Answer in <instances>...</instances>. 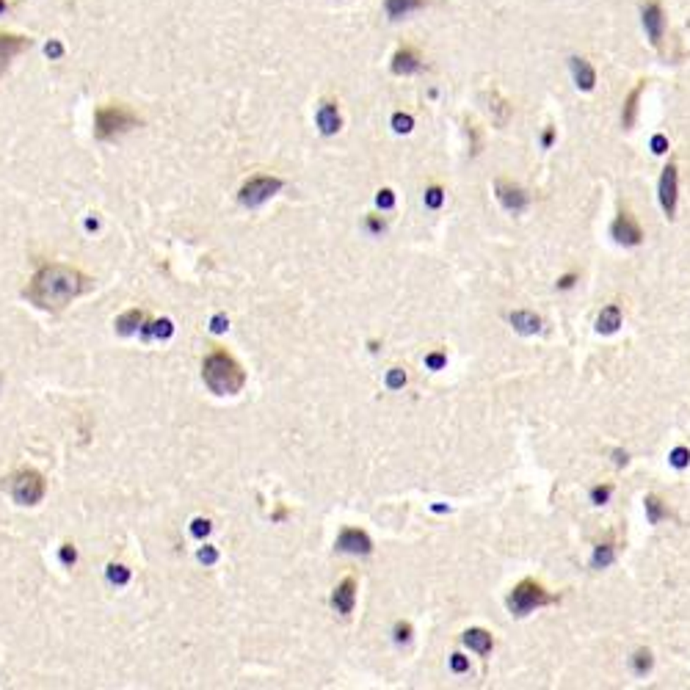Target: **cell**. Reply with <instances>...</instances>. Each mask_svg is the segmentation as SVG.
I'll use <instances>...</instances> for the list:
<instances>
[{"label": "cell", "instance_id": "6", "mask_svg": "<svg viewBox=\"0 0 690 690\" xmlns=\"http://www.w3.org/2000/svg\"><path fill=\"white\" fill-rule=\"evenodd\" d=\"M279 188H282V180H276V177H254V180H249L240 188V204L257 207V204H263L265 199L273 197Z\"/></svg>", "mask_w": 690, "mask_h": 690}, {"label": "cell", "instance_id": "28", "mask_svg": "<svg viewBox=\"0 0 690 690\" xmlns=\"http://www.w3.org/2000/svg\"><path fill=\"white\" fill-rule=\"evenodd\" d=\"M652 149H655L658 155H663V152L668 149V141H665V135H655V138H652Z\"/></svg>", "mask_w": 690, "mask_h": 690}, {"label": "cell", "instance_id": "30", "mask_svg": "<svg viewBox=\"0 0 690 690\" xmlns=\"http://www.w3.org/2000/svg\"><path fill=\"white\" fill-rule=\"evenodd\" d=\"M453 668H456V671H467V668H469V663L461 658V655H453Z\"/></svg>", "mask_w": 690, "mask_h": 690}, {"label": "cell", "instance_id": "18", "mask_svg": "<svg viewBox=\"0 0 690 690\" xmlns=\"http://www.w3.org/2000/svg\"><path fill=\"white\" fill-rule=\"evenodd\" d=\"M511 324H514V329L522 331V334H536V331L541 329V318L533 315V312H514L511 315Z\"/></svg>", "mask_w": 690, "mask_h": 690}, {"label": "cell", "instance_id": "4", "mask_svg": "<svg viewBox=\"0 0 690 690\" xmlns=\"http://www.w3.org/2000/svg\"><path fill=\"white\" fill-rule=\"evenodd\" d=\"M547 602H553V596L533 580H522L508 596V608H511L514 616H527L530 610H536V608H541Z\"/></svg>", "mask_w": 690, "mask_h": 690}, {"label": "cell", "instance_id": "7", "mask_svg": "<svg viewBox=\"0 0 690 690\" xmlns=\"http://www.w3.org/2000/svg\"><path fill=\"white\" fill-rule=\"evenodd\" d=\"M677 188H679L677 166L668 164L663 168V177H660V204H663L668 218H674V213H677Z\"/></svg>", "mask_w": 690, "mask_h": 690}, {"label": "cell", "instance_id": "10", "mask_svg": "<svg viewBox=\"0 0 690 690\" xmlns=\"http://www.w3.org/2000/svg\"><path fill=\"white\" fill-rule=\"evenodd\" d=\"M613 238L619 240V243H624V246H638L641 240H643V232L638 227V221L629 216V213H622L616 221H613Z\"/></svg>", "mask_w": 690, "mask_h": 690}, {"label": "cell", "instance_id": "31", "mask_svg": "<svg viewBox=\"0 0 690 690\" xmlns=\"http://www.w3.org/2000/svg\"><path fill=\"white\" fill-rule=\"evenodd\" d=\"M47 56H61V44H58V42L47 44Z\"/></svg>", "mask_w": 690, "mask_h": 690}, {"label": "cell", "instance_id": "14", "mask_svg": "<svg viewBox=\"0 0 690 690\" xmlns=\"http://www.w3.org/2000/svg\"><path fill=\"white\" fill-rule=\"evenodd\" d=\"M354 599H357V583L348 577V580H343V583L334 589V608H337L343 616H348V613L354 610Z\"/></svg>", "mask_w": 690, "mask_h": 690}, {"label": "cell", "instance_id": "20", "mask_svg": "<svg viewBox=\"0 0 690 690\" xmlns=\"http://www.w3.org/2000/svg\"><path fill=\"white\" fill-rule=\"evenodd\" d=\"M384 6H387V14H390L393 20H400V17L412 14V11H417V8L423 6V0H387Z\"/></svg>", "mask_w": 690, "mask_h": 690}, {"label": "cell", "instance_id": "15", "mask_svg": "<svg viewBox=\"0 0 690 690\" xmlns=\"http://www.w3.org/2000/svg\"><path fill=\"white\" fill-rule=\"evenodd\" d=\"M420 69V56L412 50V47H403V50H398L393 58V72L395 75H412V72H417Z\"/></svg>", "mask_w": 690, "mask_h": 690}, {"label": "cell", "instance_id": "29", "mask_svg": "<svg viewBox=\"0 0 690 690\" xmlns=\"http://www.w3.org/2000/svg\"><path fill=\"white\" fill-rule=\"evenodd\" d=\"M439 202H442V191H439V188H431V191H428V204H431V207H439Z\"/></svg>", "mask_w": 690, "mask_h": 690}, {"label": "cell", "instance_id": "11", "mask_svg": "<svg viewBox=\"0 0 690 690\" xmlns=\"http://www.w3.org/2000/svg\"><path fill=\"white\" fill-rule=\"evenodd\" d=\"M28 47L25 36H14V33H0V75L6 72V66L11 64V58L17 53H23Z\"/></svg>", "mask_w": 690, "mask_h": 690}, {"label": "cell", "instance_id": "5", "mask_svg": "<svg viewBox=\"0 0 690 690\" xmlns=\"http://www.w3.org/2000/svg\"><path fill=\"white\" fill-rule=\"evenodd\" d=\"M11 494H14V500L20 505H36L44 497V478L39 472H33V469H25V472H20L14 478Z\"/></svg>", "mask_w": 690, "mask_h": 690}, {"label": "cell", "instance_id": "2", "mask_svg": "<svg viewBox=\"0 0 690 690\" xmlns=\"http://www.w3.org/2000/svg\"><path fill=\"white\" fill-rule=\"evenodd\" d=\"M202 376L216 395H235L246 381L243 367L227 351H213L202 364Z\"/></svg>", "mask_w": 690, "mask_h": 690}, {"label": "cell", "instance_id": "22", "mask_svg": "<svg viewBox=\"0 0 690 690\" xmlns=\"http://www.w3.org/2000/svg\"><path fill=\"white\" fill-rule=\"evenodd\" d=\"M646 514H649V522H652V525H658V522L665 517V514H668V511H665V505L660 503L658 497H646Z\"/></svg>", "mask_w": 690, "mask_h": 690}, {"label": "cell", "instance_id": "1", "mask_svg": "<svg viewBox=\"0 0 690 690\" xmlns=\"http://www.w3.org/2000/svg\"><path fill=\"white\" fill-rule=\"evenodd\" d=\"M89 285H92L89 276H83L78 268L53 263L36 271L25 296L31 298L36 307L47 309V312H58V309H64L66 304H72L80 293H86Z\"/></svg>", "mask_w": 690, "mask_h": 690}, {"label": "cell", "instance_id": "25", "mask_svg": "<svg viewBox=\"0 0 690 690\" xmlns=\"http://www.w3.org/2000/svg\"><path fill=\"white\" fill-rule=\"evenodd\" d=\"M671 464H674V467H679V469H682V467H688V464H690V450H688V448H677V450L671 453Z\"/></svg>", "mask_w": 690, "mask_h": 690}, {"label": "cell", "instance_id": "23", "mask_svg": "<svg viewBox=\"0 0 690 690\" xmlns=\"http://www.w3.org/2000/svg\"><path fill=\"white\" fill-rule=\"evenodd\" d=\"M632 665H635V671H638V674H646V671L652 668V652H646V649L635 652V658H632Z\"/></svg>", "mask_w": 690, "mask_h": 690}, {"label": "cell", "instance_id": "19", "mask_svg": "<svg viewBox=\"0 0 690 690\" xmlns=\"http://www.w3.org/2000/svg\"><path fill=\"white\" fill-rule=\"evenodd\" d=\"M318 125L324 133H334L340 128V113H337V105L331 102H324L321 111H318Z\"/></svg>", "mask_w": 690, "mask_h": 690}, {"label": "cell", "instance_id": "32", "mask_svg": "<svg viewBox=\"0 0 690 690\" xmlns=\"http://www.w3.org/2000/svg\"><path fill=\"white\" fill-rule=\"evenodd\" d=\"M572 285H574V276H563L558 282V288H572Z\"/></svg>", "mask_w": 690, "mask_h": 690}, {"label": "cell", "instance_id": "12", "mask_svg": "<svg viewBox=\"0 0 690 690\" xmlns=\"http://www.w3.org/2000/svg\"><path fill=\"white\" fill-rule=\"evenodd\" d=\"M569 66H572V78H574L577 89L591 92L593 86H596V72H593L591 61H586V58L574 56V58H569Z\"/></svg>", "mask_w": 690, "mask_h": 690}, {"label": "cell", "instance_id": "8", "mask_svg": "<svg viewBox=\"0 0 690 690\" xmlns=\"http://www.w3.org/2000/svg\"><path fill=\"white\" fill-rule=\"evenodd\" d=\"M641 17H643V31H646V36H649V42H652L655 47H660L663 31H665V17H663V8H660L658 0H649V3L643 6Z\"/></svg>", "mask_w": 690, "mask_h": 690}, {"label": "cell", "instance_id": "17", "mask_svg": "<svg viewBox=\"0 0 690 690\" xmlns=\"http://www.w3.org/2000/svg\"><path fill=\"white\" fill-rule=\"evenodd\" d=\"M464 643L472 652H478V655H489L492 652V635L486 629H467L464 632Z\"/></svg>", "mask_w": 690, "mask_h": 690}, {"label": "cell", "instance_id": "26", "mask_svg": "<svg viewBox=\"0 0 690 690\" xmlns=\"http://www.w3.org/2000/svg\"><path fill=\"white\" fill-rule=\"evenodd\" d=\"M393 125L398 133H409L412 130V116H406V113H395Z\"/></svg>", "mask_w": 690, "mask_h": 690}, {"label": "cell", "instance_id": "27", "mask_svg": "<svg viewBox=\"0 0 690 690\" xmlns=\"http://www.w3.org/2000/svg\"><path fill=\"white\" fill-rule=\"evenodd\" d=\"M608 497H610V486H596L591 492V500L596 505H602V503H608Z\"/></svg>", "mask_w": 690, "mask_h": 690}, {"label": "cell", "instance_id": "24", "mask_svg": "<svg viewBox=\"0 0 690 690\" xmlns=\"http://www.w3.org/2000/svg\"><path fill=\"white\" fill-rule=\"evenodd\" d=\"M610 560H613V547H610V544L596 547V553H593V566H608Z\"/></svg>", "mask_w": 690, "mask_h": 690}, {"label": "cell", "instance_id": "16", "mask_svg": "<svg viewBox=\"0 0 690 690\" xmlns=\"http://www.w3.org/2000/svg\"><path fill=\"white\" fill-rule=\"evenodd\" d=\"M619 326H622V309H619L616 304L605 307V309L599 312V318H596V331H602V334H613Z\"/></svg>", "mask_w": 690, "mask_h": 690}, {"label": "cell", "instance_id": "3", "mask_svg": "<svg viewBox=\"0 0 690 690\" xmlns=\"http://www.w3.org/2000/svg\"><path fill=\"white\" fill-rule=\"evenodd\" d=\"M135 122L138 119H135V113L128 105H105L94 116V128H97L99 138H116V135L135 128Z\"/></svg>", "mask_w": 690, "mask_h": 690}, {"label": "cell", "instance_id": "21", "mask_svg": "<svg viewBox=\"0 0 690 690\" xmlns=\"http://www.w3.org/2000/svg\"><path fill=\"white\" fill-rule=\"evenodd\" d=\"M641 92H643V86H635V89L629 92V97H627L624 113H622L624 128H632V125H635V113H638V97H641Z\"/></svg>", "mask_w": 690, "mask_h": 690}, {"label": "cell", "instance_id": "9", "mask_svg": "<svg viewBox=\"0 0 690 690\" xmlns=\"http://www.w3.org/2000/svg\"><path fill=\"white\" fill-rule=\"evenodd\" d=\"M497 199H500V204H503L508 213H519V210H525V204H527L525 191H522L519 185L508 183V180H497Z\"/></svg>", "mask_w": 690, "mask_h": 690}, {"label": "cell", "instance_id": "13", "mask_svg": "<svg viewBox=\"0 0 690 690\" xmlns=\"http://www.w3.org/2000/svg\"><path fill=\"white\" fill-rule=\"evenodd\" d=\"M337 547L343 550V553H370V538L362 533V530H354V527H348V530H343V536L337 538Z\"/></svg>", "mask_w": 690, "mask_h": 690}]
</instances>
